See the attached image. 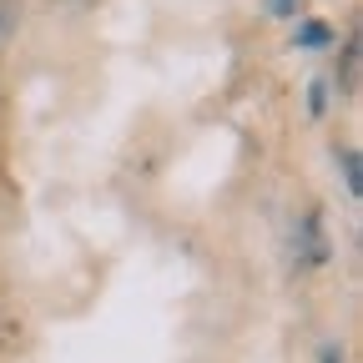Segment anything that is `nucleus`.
Returning <instances> with one entry per match:
<instances>
[{"instance_id": "f03ea898", "label": "nucleus", "mask_w": 363, "mask_h": 363, "mask_svg": "<svg viewBox=\"0 0 363 363\" xmlns=\"http://www.w3.org/2000/svg\"><path fill=\"white\" fill-rule=\"evenodd\" d=\"M298 40H303V45H323V40H328V26H303Z\"/></svg>"}, {"instance_id": "7ed1b4c3", "label": "nucleus", "mask_w": 363, "mask_h": 363, "mask_svg": "<svg viewBox=\"0 0 363 363\" xmlns=\"http://www.w3.org/2000/svg\"><path fill=\"white\" fill-rule=\"evenodd\" d=\"M272 16H298V0H267Z\"/></svg>"}, {"instance_id": "20e7f679", "label": "nucleus", "mask_w": 363, "mask_h": 363, "mask_svg": "<svg viewBox=\"0 0 363 363\" xmlns=\"http://www.w3.org/2000/svg\"><path fill=\"white\" fill-rule=\"evenodd\" d=\"M6 40H11V11L0 6V51H6Z\"/></svg>"}, {"instance_id": "f257e3e1", "label": "nucleus", "mask_w": 363, "mask_h": 363, "mask_svg": "<svg viewBox=\"0 0 363 363\" xmlns=\"http://www.w3.org/2000/svg\"><path fill=\"white\" fill-rule=\"evenodd\" d=\"M338 162H343V177H348V197H358V192H363V172H358V152H353V147H343V152H338Z\"/></svg>"}, {"instance_id": "39448f33", "label": "nucleus", "mask_w": 363, "mask_h": 363, "mask_svg": "<svg viewBox=\"0 0 363 363\" xmlns=\"http://www.w3.org/2000/svg\"><path fill=\"white\" fill-rule=\"evenodd\" d=\"M323 363H343V358H338V353H333V348H323Z\"/></svg>"}]
</instances>
